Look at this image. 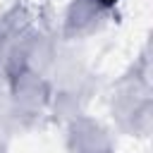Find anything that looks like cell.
<instances>
[{
	"label": "cell",
	"instance_id": "1",
	"mask_svg": "<svg viewBox=\"0 0 153 153\" xmlns=\"http://www.w3.org/2000/svg\"><path fill=\"white\" fill-rule=\"evenodd\" d=\"M55 2H60V5H65V2H69V0H55Z\"/></svg>",
	"mask_w": 153,
	"mask_h": 153
}]
</instances>
